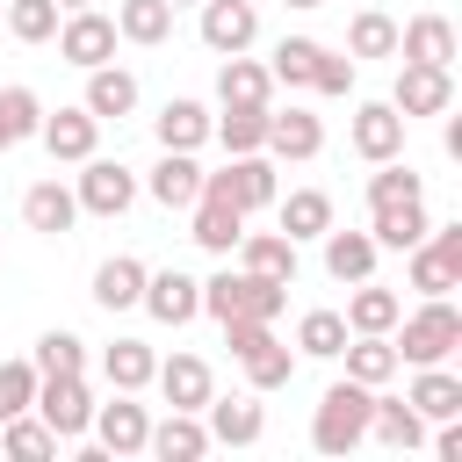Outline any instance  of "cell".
<instances>
[{
    "instance_id": "46",
    "label": "cell",
    "mask_w": 462,
    "mask_h": 462,
    "mask_svg": "<svg viewBox=\"0 0 462 462\" xmlns=\"http://www.w3.org/2000/svg\"><path fill=\"white\" fill-rule=\"evenodd\" d=\"M354 58H339V51H318V65H310V94H325V101H346L354 94Z\"/></svg>"
},
{
    "instance_id": "29",
    "label": "cell",
    "mask_w": 462,
    "mask_h": 462,
    "mask_svg": "<svg viewBox=\"0 0 462 462\" xmlns=\"http://www.w3.org/2000/svg\"><path fill=\"white\" fill-rule=\"evenodd\" d=\"M426 195L419 202H390V209H368V238L383 245V253H411L419 238H426Z\"/></svg>"
},
{
    "instance_id": "44",
    "label": "cell",
    "mask_w": 462,
    "mask_h": 462,
    "mask_svg": "<svg viewBox=\"0 0 462 462\" xmlns=\"http://www.w3.org/2000/svg\"><path fill=\"white\" fill-rule=\"evenodd\" d=\"M318 36H282L274 43V58H267V72H274V87H310V65H318Z\"/></svg>"
},
{
    "instance_id": "12",
    "label": "cell",
    "mask_w": 462,
    "mask_h": 462,
    "mask_svg": "<svg viewBox=\"0 0 462 462\" xmlns=\"http://www.w3.org/2000/svg\"><path fill=\"white\" fill-rule=\"evenodd\" d=\"M36 137H43V152H51V159H65V166H79V159H94V152H101V123H94L87 108H43Z\"/></svg>"
},
{
    "instance_id": "49",
    "label": "cell",
    "mask_w": 462,
    "mask_h": 462,
    "mask_svg": "<svg viewBox=\"0 0 462 462\" xmlns=\"http://www.w3.org/2000/svg\"><path fill=\"white\" fill-rule=\"evenodd\" d=\"M426 253L462 282V224H426Z\"/></svg>"
},
{
    "instance_id": "18",
    "label": "cell",
    "mask_w": 462,
    "mask_h": 462,
    "mask_svg": "<svg viewBox=\"0 0 462 462\" xmlns=\"http://www.w3.org/2000/svg\"><path fill=\"white\" fill-rule=\"evenodd\" d=\"M79 108H87L94 123H123V116L137 108V72H123L116 58H108V65H94V72H87V94H79Z\"/></svg>"
},
{
    "instance_id": "54",
    "label": "cell",
    "mask_w": 462,
    "mask_h": 462,
    "mask_svg": "<svg viewBox=\"0 0 462 462\" xmlns=\"http://www.w3.org/2000/svg\"><path fill=\"white\" fill-rule=\"evenodd\" d=\"M166 7H202V0H166Z\"/></svg>"
},
{
    "instance_id": "53",
    "label": "cell",
    "mask_w": 462,
    "mask_h": 462,
    "mask_svg": "<svg viewBox=\"0 0 462 462\" xmlns=\"http://www.w3.org/2000/svg\"><path fill=\"white\" fill-rule=\"evenodd\" d=\"M58 7H65V14H72V7H94V0H58Z\"/></svg>"
},
{
    "instance_id": "4",
    "label": "cell",
    "mask_w": 462,
    "mask_h": 462,
    "mask_svg": "<svg viewBox=\"0 0 462 462\" xmlns=\"http://www.w3.org/2000/svg\"><path fill=\"white\" fill-rule=\"evenodd\" d=\"M58 440H79L87 426H94V390H87V375H36V404H29Z\"/></svg>"
},
{
    "instance_id": "5",
    "label": "cell",
    "mask_w": 462,
    "mask_h": 462,
    "mask_svg": "<svg viewBox=\"0 0 462 462\" xmlns=\"http://www.w3.org/2000/svg\"><path fill=\"white\" fill-rule=\"evenodd\" d=\"M51 43H58V58H65V65L94 72V65H108V58H116V43H123V36H116V14H101V7H72V14L58 22V36H51Z\"/></svg>"
},
{
    "instance_id": "31",
    "label": "cell",
    "mask_w": 462,
    "mask_h": 462,
    "mask_svg": "<svg viewBox=\"0 0 462 462\" xmlns=\"http://www.w3.org/2000/svg\"><path fill=\"white\" fill-rule=\"evenodd\" d=\"M375 260H383V245L368 231H325V274L332 282H368Z\"/></svg>"
},
{
    "instance_id": "13",
    "label": "cell",
    "mask_w": 462,
    "mask_h": 462,
    "mask_svg": "<svg viewBox=\"0 0 462 462\" xmlns=\"http://www.w3.org/2000/svg\"><path fill=\"white\" fill-rule=\"evenodd\" d=\"M159 325H188L195 310H202V282L195 274H180V267H144V296H137Z\"/></svg>"
},
{
    "instance_id": "28",
    "label": "cell",
    "mask_w": 462,
    "mask_h": 462,
    "mask_svg": "<svg viewBox=\"0 0 462 462\" xmlns=\"http://www.w3.org/2000/svg\"><path fill=\"white\" fill-rule=\"evenodd\" d=\"M346 289H354V296H346V310H339V318H346V332H390V325L404 318V296H397V289H383L375 274H368V282H346Z\"/></svg>"
},
{
    "instance_id": "20",
    "label": "cell",
    "mask_w": 462,
    "mask_h": 462,
    "mask_svg": "<svg viewBox=\"0 0 462 462\" xmlns=\"http://www.w3.org/2000/svg\"><path fill=\"white\" fill-rule=\"evenodd\" d=\"M397 58H411V65H448V72H455V22H448V14H411V22L397 29Z\"/></svg>"
},
{
    "instance_id": "25",
    "label": "cell",
    "mask_w": 462,
    "mask_h": 462,
    "mask_svg": "<svg viewBox=\"0 0 462 462\" xmlns=\"http://www.w3.org/2000/svg\"><path fill=\"white\" fill-rule=\"evenodd\" d=\"M368 440L411 455V448H426V419L411 411V397H383V390H375V404H368Z\"/></svg>"
},
{
    "instance_id": "6",
    "label": "cell",
    "mask_w": 462,
    "mask_h": 462,
    "mask_svg": "<svg viewBox=\"0 0 462 462\" xmlns=\"http://www.w3.org/2000/svg\"><path fill=\"white\" fill-rule=\"evenodd\" d=\"M72 195H79V217H123L130 202H137V173L123 166V159H79V180H72Z\"/></svg>"
},
{
    "instance_id": "9",
    "label": "cell",
    "mask_w": 462,
    "mask_h": 462,
    "mask_svg": "<svg viewBox=\"0 0 462 462\" xmlns=\"http://www.w3.org/2000/svg\"><path fill=\"white\" fill-rule=\"evenodd\" d=\"M202 426H209V448H253V440L267 433L260 390H245V397H217V390H209V404H202Z\"/></svg>"
},
{
    "instance_id": "2",
    "label": "cell",
    "mask_w": 462,
    "mask_h": 462,
    "mask_svg": "<svg viewBox=\"0 0 462 462\" xmlns=\"http://www.w3.org/2000/svg\"><path fill=\"white\" fill-rule=\"evenodd\" d=\"M368 404H375V390L354 383V375H339V383L318 397V411H310V448H318V455H354V448L368 440Z\"/></svg>"
},
{
    "instance_id": "38",
    "label": "cell",
    "mask_w": 462,
    "mask_h": 462,
    "mask_svg": "<svg viewBox=\"0 0 462 462\" xmlns=\"http://www.w3.org/2000/svg\"><path fill=\"white\" fill-rule=\"evenodd\" d=\"M346 339H354V332H346L339 310H303V318H296V354H310V361H339Z\"/></svg>"
},
{
    "instance_id": "7",
    "label": "cell",
    "mask_w": 462,
    "mask_h": 462,
    "mask_svg": "<svg viewBox=\"0 0 462 462\" xmlns=\"http://www.w3.org/2000/svg\"><path fill=\"white\" fill-rule=\"evenodd\" d=\"M390 108L404 116V123H419V116H448L455 108V72L448 65H397V87H390Z\"/></svg>"
},
{
    "instance_id": "23",
    "label": "cell",
    "mask_w": 462,
    "mask_h": 462,
    "mask_svg": "<svg viewBox=\"0 0 462 462\" xmlns=\"http://www.w3.org/2000/svg\"><path fill=\"white\" fill-rule=\"evenodd\" d=\"M188 209H195V224H188V238H195L202 253H217V260H231V245H238V231H245V209H238V202H217V195H195Z\"/></svg>"
},
{
    "instance_id": "45",
    "label": "cell",
    "mask_w": 462,
    "mask_h": 462,
    "mask_svg": "<svg viewBox=\"0 0 462 462\" xmlns=\"http://www.w3.org/2000/svg\"><path fill=\"white\" fill-rule=\"evenodd\" d=\"M202 310L224 325V318H238L245 310V267H217L209 282H202Z\"/></svg>"
},
{
    "instance_id": "26",
    "label": "cell",
    "mask_w": 462,
    "mask_h": 462,
    "mask_svg": "<svg viewBox=\"0 0 462 462\" xmlns=\"http://www.w3.org/2000/svg\"><path fill=\"white\" fill-rule=\"evenodd\" d=\"M209 123H217V116H209L202 101H188V94H180V101H166V108H159L152 137H159V152H202V144H209Z\"/></svg>"
},
{
    "instance_id": "42",
    "label": "cell",
    "mask_w": 462,
    "mask_h": 462,
    "mask_svg": "<svg viewBox=\"0 0 462 462\" xmlns=\"http://www.w3.org/2000/svg\"><path fill=\"white\" fill-rule=\"evenodd\" d=\"M274 108V101H267ZM267 108H224L217 123H209V137L224 144V152H260L267 144Z\"/></svg>"
},
{
    "instance_id": "52",
    "label": "cell",
    "mask_w": 462,
    "mask_h": 462,
    "mask_svg": "<svg viewBox=\"0 0 462 462\" xmlns=\"http://www.w3.org/2000/svg\"><path fill=\"white\" fill-rule=\"evenodd\" d=\"M282 7H303V14H310V7H325V0H282Z\"/></svg>"
},
{
    "instance_id": "51",
    "label": "cell",
    "mask_w": 462,
    "mask_h": 462,
    "mask_svg": "<svg viewBox=\"0 0 462 462\" xmlns=\"http://www.w3.org/2000/svg\"><path fill=\"white\" fill-rule=\"evenodd\" d=\"M440 144H448V159H462V116L448 108V123H440Z\"/></svg>"
},
{
    "instance_id": "40",
    "label": "cell",
    "mask_w": 462,
    "mask_h": 462,
    "mask_svg": "<svg viewBox=\"0 0 462 462\" xmlns=\"http://www.w3.org/2000/svg\"><path fill=\"white\" fill-rule=\"evenodd\" d=\"M36 375H87V339L79 332H65V325H51L43 339H36Z\"/></svg>"
},
{
    "instance_id": "47",
    "label": "cell",
    "mask_w": 462,
    "mask_h": 462,
    "mask_svg": "<svg viewBox=\"0 0 462 462\" xmlns=\"http://www.w3.org/2000/svg\"><path fill=\"white\" fill-rule=\"evenodd\" d=\"M404 282H411L419 296H448V289H462V282H455V274H448V267H440V260L426 253V238H419V245L404 253Z\"/></svg>"
},
{
    "instance_id": "30",
    "label": "cell",
    "mask_w": 462,
    "mask_h": 462,
    "mask_svg": "<svg viewBox=\"0 0 462 462\" xmlns=\"http://www.w3.org/2000/svg\"><path fill=\"white\" fill-rule=\"evenodd\" d=\"M339 361H346V375L354 383H368V390H383L404 361H397V346H390V332H354L346 346H339Z\"/></svg>"
},
{
    "instance_id": "10",
    "label": "cell",
    "mask_w": 462,
    "mask_h": 462,
    "mask_svg": "<svg viewBox=\"0 0 462 462\" xmlns=\"http://www.w3.org/2000/svg\"><path fill=\"white\" fill-rule=\"evenodd\" d=\"M267 159H289V166H310L325 152V123L310 108H267Z\"/></svg>"
},
{
    "instance_id": "1",
    "label": "cell",
    "mask_w": 462,
    "mask_h": 462,
    "mask_svg": "<svg viewBox=\"0 0 462 462\" xmlns=\"http://www.w3.org/2000/svg\"><path fill=\"white\" fill-rule=\"evenodd\" d=\"M390 346H397V361H411V368L448 361V354L462 346V310H455L448 296H419V310H404V318L390 325Z\"/></svg>"
},
{
    "instance_id": "41",
    "label": "cell",
    "mask_w": 462,
    "mask_h": 462,
    "mask_svg": "<svg viewBox=\"0 0 462 462\" xmlns=\"http://www.w3.org/2000/svg\"><path fill=\"white\" fill-rule=\"evenodd\" d=\"M0 7H7V36H14V43H51L58 22H65L58 0H0Z\"/></svg>"
},
{
    "instance_id": "39",
    "label": "cell",
    "mask_w": 462,
    "mask_h": 462,
    "mask_svg": "<svg viewBox=\"0 0 462 462\" xmlns=\"http://www.w3.org/2000/svg\"><path fill=\"white\" fill-rule=\"evenodd\" d=\"M36 123H43V101H36L29 87H0V159H7L14 144H29Z\"/></svg>"
},
{
    "instance_id": "19",
    "label": "cell",
    "mask_w": 462,
    "mask_h": 462,
    "mask_svg": "<svg viewBox=\"0 0 462 462\" xmlns=\"http://www.w3.org/2000/svg\"><path fill=\"white\" fill-rule=\"evenodd\" d=\"M22 224L43 231V238H65L79 224V195L65 180H36V188H22Z\"/></svg>"
},
{
    "instance_id": "8",
    "label": "cell",
    "mask_w": 462,
    "mask_h": 462,
    "mask_svg": "<svg viewBox=\"0 0 462 462\" xmlns=\"http://www.w3.org/2000/svg\"><path fill=\"white\" fill-rule=\"evenodd\" d=\"M87 433H94V448H101V455H116V462H123V455H144L152 411L137 404V390H116L108 404H94V426H87Z\"/></svg>"
},
{
    "instance_id": "17",
    "label": "cell",
    "mask_w": 462,
    "mask_h": 462,
    "mask_svg": "<svg viewBox=\"0 0 462 462\" xmlns=\"http://www.w3.org/2000/svg\"><path fill=\"white\" fill-rule=\"evenodd\" d=\"M217 101H224V108H267V101H274V72H267L260 58L231 51V58L217 65Z\"/></svg>"
},
{
    "instance_id": "37",
    "label": "cell",
    "mask_w": 462,
    "mask_h": 462,
    "mask_svg": "<svg viewBox=\"0 0 462 462\" xmlns=\"http://www.w3.org/2000/svg\"><path fill=\"white\" fill-rule=\"evenodd\" d=\"M346 58L361 65V58H397V22L383 14V7H361L354 22H346Z\"/></svg>"
},
{
    "instance_id": "32",
    "label": "cell",
    "mask_w": 462,
    "mask_h": 462,
    "mask_svg": "<svg viewBox=\"0 0 462 462\" xmlns=\"http://www.w3.org/2000/svg\"><path fill=\"white\" fill-rule=\"evenodd\" d=\"M137 296H144V260L137 253H116V260L94 267V303L101 310H137Z\"/></svg>"
},
{
    "instance_id": "21",
    "label": "cell",
    "mask_w": 462,
    "mask_h": 462,
    "mask_svg": "<svg viewBox=\"0 0 462 462\" xmlns=\"http://www.w3.org/2000/svg\"><path fill=\"white\" fill-rule=\"evenodd\" d=\"M144 195H152L159 209H188V202L202 195V166H195V152H159V166L144 173Z\"/></svg>"
},
{
    "instance_id": "14",
    "label": "cell",
    "mask_w": 462,
    "mask_h": 462,
    "mask_svg": "<svg viewBox=\"0 0 462 462\" xmlns=\"http://www.w3.org/2000/svg\"><path fill=\"white\" fill-rule=\"evenodd\" d=\"M152 383H159V397H166L173 411H202L209 390H217V375H209L202 354H166V361L152 368Z\"/></svg>"
},
{
    "instance_id": "34",
    "label": "cell",
    "mask_w": 462,
    "mask_h": 462,
    "mask_svg": "<svg viewBox=\"0 0 462 462\" xmlns=\"http://www.w3.org/2000/svg\"><path fill=\"white\" fill-rule=\"evenodd\" d=\"M238 368H245V383H253L260 397H267V390H289V375H296V346H282V339L267 332L260 346L238 354Z\"/></svg>"
},
{
    "instance_id": "16",
    "label": "cell",
    "mask_w": 462,
    "mask_h": 462,
    "mask_svg": "<svg viewBox=\"0 0 462 462\" xmlns=\"http://www.w3.org/2000/svg\"><path fill=\"white\" fill-rule=\"evenodd\" d=\"M144 455H159V462H195V455H209L202 411H173V404H166V419H152V433H144Z\"/></svg>"
},
{
    "instance_id": "3",
    "label": "cell",
    "mask_w": 462,
    "mask_h": 462,
    "mask_svg": "<svg viewBox=\"0 0 462 462\" xmlns=\"http://www.w3.org/2000/svg\"><path fill=\"white\" fill-rule=\"evenodd\" d=\"M202 195H217V202H238V209L253 217V209H274L282 180H274V159H267V152H231L217 173H202Z\"/></svg>"
},
{
    "instance_id": "33",
    "label": "cell",
    "mask_w": 462,
    "mask_h": 462,
    "mask_svg": "<svg viewBox=\"0 0 462 462\" xmlns=\"http://www.w3.org/2000/svg\"><path fill=\"white\" fill-rule=\"evenodd\" d=\"M152 368H159V354H152L144 339H108V346H101V375H108V390H144Z\"/></svg>"
},
{
    "instance_id": "48",
    "label": "cell",
    "mask_w": 462,
    "mask_h": 462,
    "mask_svg": "<svg viewBox=\"0 0 462 462\" xmlns=\"http://www.w3.org/2000/svg\"><path fill=\"white\" fill-rule=\"evenodd\" d=\"M36 404V361H0V419Z\"/></svg>"
},
{
    "instance_id": "15",
    "label": "cell",
    "mask_w": 462,
    "mask_h": 462,
    "mask_svg": "<svg viewBox=\"0 0 462 462\" xmlns=\"http://www.w3.org/2000/svg\"><path fill=\"white\" fill-rule=\"evenodd\" d=\"M253 36H260V7H253V0H202V43H209L217 58L253 51Z\"/></svg>"
},
{
    "instance_id": "24",
    "label": "cell",
    "mask_w": 462,
    "mask_h": 462,
    "mask_svg": "<svg viewBox=\"0 0 462 462\" xmlns=\"http://www.w3.org/2000/svg\"><path fill=\"white\" fill-rule=\"evenodd\" d=\"M411 411L426 419V426H440V419H462V375L455 368H440V361H426L419 375H411Z\"/></svg>"
},
{
    "instance_id": "36",
    "label": "cell",
    "mask_w": 462,
    "mask_h": 462,
    "mask_svg": "<svg viewBox=\"0 0 462 462\" xmlns=\"http://www.w3.org/2000/svg\"><path fill=\"white\" fill-rule=\"evenodd\" d=\"M116 36L152 51V43L173 36V7H166V0H116Z\"/></svg>"
},
{
    "instance_id": "22",
    "label": "cell",
    "mask_w": 462,
    "mask_h": 462,
    "mask_svg": "<svg viewBox=\"0 0 462 462\" xmlns=\"http://www.w3.org/2000/svg\"><path fill=\"white\" fill-rule=\"evenodd\" d=\"M274 224H282V238H325L332 231V195L325 188H289V195H274Z\"/></svg>"
},
{
    "instance_id": "50",
    "label": "cell",
    "mask_w": 462,
    "mask_h": 462,
    "mask_svg": "<svg viewBox=\"0 0 462 462\" xmlns=\"http://www.w3.org/2000/svg\"><path fill=\"white\" fill-rule=\"evenodd\" d=\"M433 455H440V462H462V419H440V433H433Z\"/></svg>"
},
{
    "instance_id": "11",
    "label": "cell",
    "mask_w": 462,
    "mask_h": 462,
    "mask_svg": "<svg viewBox=\"0 0 462 462\" xmlns=\"http://www.w3.org/2000/svg\"><path fill=\"white\" fill-rule=\"evenodd\" d=\"M404 130H411V123H404L390 101H361L354 123H346V144L375 166V159H404Z\"/></svg>"
},
{
    "instance_id": "27",
    "label": "cell",
    "mask_w": 462,
    "mask_h": 462,
    "mask_svg": "<svg viewBox=\"0 0 462 462\" xmlns=\"http://www.w3.org/2000/svg\"><path fill=\"white\" fill-rule=\"evenodd\" d=\"M238 267L245 274H267V282H296V238L282 231H238Z\"/></svg>"
},
{
    "instance_id": "35",
    "label": "cell",
    "mask_w": 462,
    "mask_h": 462,
    "mask_svg": "<svg viewBox=\"0 0 462 462\" xmlns=\"http://www.w3.org/2000/svg\"><path fill=\"white\" fill-rule=\"evenodd\" d=\"M65 440L36 419V411H14V419H0V455H14V462H51Z\"/></svg>"
},
{
    "instance_id": "43",
    "label": "cell",
    "mask_w": 462,
    "mask_h": 462,
    "mask_svg": "<svg viewBox=\"0 0 462 462\" xmlns=\"http://www.w3.org/2000/svg\"><path fill=\"white\" fill-rule=\"evenodd\" d=\"M426 195V180L404 166V159H375V173H368V209H390V202H419Z\"/></svg>"
}]
</instances>
